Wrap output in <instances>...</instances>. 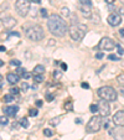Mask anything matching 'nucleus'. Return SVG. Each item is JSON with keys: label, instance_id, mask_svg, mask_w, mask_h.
Segmentation results:
<instances>
[{"label": "nucleus", "instance_id": "f257e3e1", "mask_svg": "<svg viewBox=\"0 0 124 140\" xmlns=\"http://www.w3.org/2000/svg\"><path fill=\"white\" fill-rule=\"evenodd\" d=\"M47 29L50 30V32L56 37H63L67 34L68 26L67 23L57 14H52L50 17H47Z\"/></svg>", "mask_w": 124, "mask_h": 140}, {"label": "nucleus", "instance_id": "f03ea898", "mask_svg": "<svg viewBox=\"0 0 124 140\" xmlns=\"http://www.w3.org/2000/svg\"><path fill=\"white\" fill-rule=\"evenodd\" d=\"M24 31H25L26 37L34 42H37V41L45 39V31L37 24H26L24 26Z\"/></svg>", "mask_w": 124, "mask_h": 140}, {"label": "nucleus", "instance_id": "7ed1b4c3", "mask_svg": "<svg viewBox=\"0 0 124 140\" xmlns=\"http://www.w3.org/2000/svg\"><path fill=\"white\" fill-rule=\"evenodd\" d=\"M68 31H70L71 39L73 41H82L87 34V31H88V27L85 24H73L70 26Z\"/></svg>", "mask_w": 124, "mask_h": 140}, {"label": "nucleus", "instance_id": "20e7f679", "mask_svg": "<svg viewBox=\"0 0 124 140\" xmlns=\"http://www.w3.org/2000/svg\"><path fill=\"white\" fill-rule=\"evenodd\" d=\"M97 94L99 95V98H102L103 101H107V102H115L117 98H118L117 90L114 89L113 87H111V86L101 87L99 89L97 90Z\"/></svg>", "mask_w": 124, "mask_h": 140}, {"label": "nucleus", "instance_id": "39448f33", "mask_svg": "<svg viewBox=\"0 0 124 140\" xmlns=\"http://www.w3.org/2000/svg\"><path fill=\"white\" fill-rule=\"evenodd\" d=\"M102 127V118L101 115H93L89 119V122L86 125V130L87 133H97L99 131V129Z\"/></svg>", "mask_w": 124, "mask_h": 140}, {"label": "nucleus", "instance_id": "423d86ee", "mask_svg": "<svg viewBox=\"0 0 124 140\" xmlns=\"http://www.w3.org/2000/svg\"><path fill=\"white\" fill-rule=\"evenodd\" d=\"M16 12L21 17H25L30 11V1L29 0H16L15 1Z\"/></svg>", "mask_w": 124, "mask_h": 140}, {"label": "nucleus", "instance_id": "0eeeda50", "mask_svg": "<svg viewBox=\"0 0 124 140\" xmlns=\"http://www.w3.org/2000/svg\"><path fill=\"white\" fill-rule=\"evenodd\" d=\"M0 21L4 25V27L8 29V30H11L14 26H16L15 17H12L10 14H6V12H1L0 14Z\"/></svg>", "mask_w": 124, "mask_h": 140}, {"label": "nucleus", "instance_id": "6e6552de", "mask_svg": "<svg viewBox=\"0 0 124 140\" xmlns=\"http://www.w3.org/2000/svg\"><path fill=\"white\" fill-rule=\"evenodd\" d=\"M117 44L114 42V40H112L111 37H103L99 42V50H103V51H112L115 48Z\"/></svg>", "mask_w": 124, "mask_h": 140}, {"label": "nucleus", "instance_id": "1a4fd4ad", "mask_svg": "<svg viewBox=\"0 0 124 140\" xmlns=\"http://www.w3.org/2000/svg\"><path fill=\"white\" fill-rule=\"evenodd\" d=\"M108 24L111 25V26H113V27H117V26H119L120 25V23H122V16L119 15L118 12H112V14H109L108 15V19H107Z\"/></svg>", "mask_w": 124, "mask_h": 140}, {"label": "nucleus", "instance_id": "9d476101", "mask_svg": "<svg viewBox=\"0 0 124 140\" xmlns=\"http://www.w3.org/2000/svg\"><path fill=\"white\" fill-rule=\"evenodd\" d=\"M98 110H99L101 117H108V115L111 114V106H109V102L102 99L101 103L98 104Z\"/></svg>", "mask_w": 124, "mask_h": 140}, {"label": "nucleus", "instance_id": "9b49d317", "mask_svg": "<svg viewBox=\"0 0 124 140\" xmlns=\"http://www.w3.org/2000/svg\"><path fill=\"white\" fill-rule=\"evenodd\" d=\"M109 134L112 135L114 139L124 140V127H117V128L109 130Z\"/></svg>", "mask_w": 124, "mask_h": 140}, {"label": "nucleus", "instance_id": "f8f14e48", "mask_svg": "<svg viewBox=\"0 0 124 140\" xmlns=\"http://www.w3.org/2000/svg\"><path fill=\"white\" fill-rule=\"evenodd\" d=\"M113 123L117 127H124V110H118L113 115Z\"/></svg>", "mask_w": 124, "mask_h": 140}, {"label": "nucleus", "instance_id": "ddd939ff", "mask_svg": "<svg viewBox=\"0 0 124 140\" xmlns=\"http://www.w3.org/2000/svg\"><path fill=\"white\" fill-rule=\"evenodd\" d=\"M3 112L8 117H15V114L19 112V107L17 106H8L3 108Z\"/></svg>", "mask_w": 124, "mask_h": 140}, {"label": "nucleus", "instance_id": "4468645a", "mask_svg": "<svg viewBox=\"0 0 124 140\" xmlns=\"http://www.w3.org/2000/svg\"><path fill=\"white\" fill-rule=\"evenodd\" d=\"M79 10H81V14L83 15V17H86V19H88V17L92 16V8H91V6L79 5Z\"/></svg>", "mask_w": 124, "mask_h": 140}, {"label": "nucleus", "instance_id": "2eb2a0df", "mask_svg": "<svg viewBox=\"0 0 124 140\" xmlns=\"http://www.w3.org/2000/svg\"><path fill=\"white\" fill-rule=\"evenodd\" d=\"M6 79H8V82L10 84H16L20 81V77L16 73H8L6 74Z\"/></svg>", "mask_w": 124, "mask_h": 140}, {"label": "nucleus", "instance_id": "dca6fc26", "mask_svg": "<svg viewBox=\"0 0 124 140\" xmlns=\"http://www.w3.org/2000/svg\"><path fill=\"white\" fill-rule=\"evenodd\" d=\"M61 119L62 117H55V118H52V119H50V125L51 127H57L58 124L61 123Z\"/></svg>", "mask_w": 124, "mask_h": 140}, {"label": "nucleus", "instance_id": "f3484780", "mask_svg": "<svg viewBox=\"0 0 124 140\" xmlns=\"http://www.w3.org/2000/svg\"><path fill=\"white\" fill-rule=\"evenodd\" d=\"M34 72L36 73V74H42V73L45 72V67H44L42 65H37V66L34 68Z\"/></svg>", "mask_w": 124, "mask_h": 140}, {"label": "nucleus", "instance_id": "a211bd4d", "mask_svg": "<svg viewBox=\"0 0 124 140\" xmlns=\"http://www.w3.org/2000/svg\"><path fill=\"white\" fill-rule=\"evenodd\" d=\"M12 101H14V95L10 94V93L3 97V102H4V103H11Z\"/></svg>", "mask_w": 124, "mask_h": 140}, {"label": "nucleus", "instance_id": "6ab92c4d", "mask_svg": "<svg viewBox=\"0 0 124 140\" xmlns=\"http://www.w3.org/2000/svg\"><path fill=\"white\" fill-rule=\"evenodd\" d=\"M63 107H65V110H66V112H72V110H73V106H72V102L71 101H67L65 103Z\"/></svg>", "mask_w": 124, "mask_h": 140}, {"label": "nucleus", "instance_id": "aec40b11", "mask_svg": "<svg viewBox=\"0 0 124 140\" xmlns=\"http://www.w3.org/2000/svg\"><path fill=\"white\" fill-rule=\"evenodd\" d=\"M19 123H20V125H21L23 128H25V129L29 128V120H27V118H21Z\"/></svg>", "mask_w": 124, "mask_h": 140}, {"label": "nucleus", "instance_id": "412c9836", "mask_svg": "<svg viewBox=\"0 0 124 140\" xmlns=\"http://www.w3.org/2000/svg\"><path fill=\"white\" fill-rule=\"evenodd\" d=\"M78 4L79 5H85V6H91L92 8V0H79L78 1Z\"/></svg>", "mask_w": 124, "mask_h": 140}, {"label": "nucleus", "instance_id": "4be33fe9", "mask_svg": "<svg viewBox=\"0 0 124 140\" xmlns=\"http://www.w3.org/2000/svg\"><path fill=\"white\" fill-rule=\"evenodd\" d=\"M44 76H42V74H36V76H35L34 77V81L35 82H36V83H42V82H44Z\"/></svg>", "mask_w": 124, "mask_h": 140}, {"label": "nucleus", "instance_id": "5701e85b", "mask_svg": "<svg viewBox=\"0 0 124 140\" xmlns=\"http://www.w3.org/2000/svg\"><path fill=\"white\" fill-rule=\"evenodd\" d=\"M61 12H62V15H63V16H70V15H71L70 9H68V8H66V6H63V8L61 9Z\"/></svg>", "mask_w": 124, "mask_h": 140}, {"label": "nucleus", "instance_id": "b1692460", "mask_svg": "<svg viewBox=\"0 0 124 140\" xmlns=\"http://www.w3.org/2000/svg\"><path fill=\"white\" fill-rule=\"evenodd\" d=\"M117 82H118L120 86H123V87H124V73L119 74L118 77H117Z\"/></svg>", "mask_w": 124, "mask_h": 140}, {"label": "nucleus", "instance_id": "393cba45", "mask_svg": "<svg viewBox=\"0 0 124 140\" xmlns=\"http://www.w3.org/2000/svg\"><path fill=\"white\" fill-rule=\"evenodd\" d=\"M37 113H39V110L35 109V108H30V109H29V114H30V117H36Z\"/></svg>", "mask_w": 124, "mask_h": 140}, {"label": "nucleus", "instance_id": "a878e982", "mask_svg": "<svg viewBox=\"0 0 124 140\" xmlns=\"http://www.w3.org/2000/svg\"><path fill=\"white\" fill-rule=\"evenodd\" d=\"M20 93V88H17V87H12V88H10V94L12 95H16Z\"/></svg>", "mask_w": 124, "mask_h": 140}, {"label": "nucleus", "instance_id": "bb28decb", "mask_svg": "<svg viewBox=\"0 0 124 140\" xmlns=\"http://www.w3.org/2000/svg\"><path fill=\"white\" fill-rule=\"evenodd\" d=\"M44 135L50 138V136L53 135V130H51V129H44Z\"/></svg>", "mask_w": 124, "mask_h": 140}, {"label": "nucleus", "instance_id": "cd10ccee", "mask_svg": "<svg viewBox=\"0 0 124 140\" xmlns=\"http://www.w3.org/2000/svg\"><path fill=\"white\" fill-rule=\"evenodd\" d=\"M9 123V119L6 117H0V125H6Z\"/></svg>", "mask_w": 124, "mask_h": 140}, {"label": "nucleus", "instance_id": "c85d7f7f", "mask_svg": "<svg viewBox=\"0 0 124 140\" xmlns=\"http://www.w3.org/2000/svg\"><path fill=\"white\" fill-rule=\"evenodd\" d=\"M25 72H26V69H25V68L20 67V66L17 67V69H16V74H20V76H23V74H24Z\"/></svg>", "mask_w": 124, "mask_h": 140}, {"label": "nucleus", "instance_id": "c756f323", "mask_svg": "<svg viewBox=\"0 0 124 140\" xmlns=\"http://www.w3.org/2000/svg\"><path fill=\"white\" fill-rule=\"evenodd\" d=\"M40 12H41V16L44 17V19H47V10H46V9H44V8H42V9H40Z\"/></svg>", "mask_w": 124, "mask_h": 140}, {"label": "nucleus", "instance_id": "7c9ffc66", "mask_svg": "<svg viewBox=\"0 0 124 140\" xmlns=\"http://www.w3.org/2000/svg\"><path fill=\"white\" fill-rule=\"evenodd\" d=\"M115 47H117V52L119 53V56L124 55V50H123V47H122V46H120V45H117Z\"/></svg>", "mask_w": 124, "mask_h": 140}, {"label": "nucleus", "instance_id": "2f4dec72", "mask_svg": "<svg viewBox=\"0 0 124 140\" xmlns=\"http://www.w3.org/2000/svg\"><path fill=\"white\" fill-rule=\"evenodd\" d=\"M53 76H55V78L56 79H60L62 77V73L60 72V69H56V71L53 72Z\"/></svg>", "mask_w": 124, "mask_h": 140}, {"label": "nucleus", "instance_id": "473e14b6", "mask_svg": "<svg viewBox=\"0 0 124 140\" xmlns=\"http://www.w3.org/2000/svg\"><path fill=\"white\" fill-rule=\"evenodd\" d=\"M89 110L92 113H97L98 112V106H97V104H92V106L89 107Z\"/></svg>", "mask_w": 124, "mask_h": 140}, {"label": "nucleus", "instance_id": "72a5a7b5", "mask_svg": "<svg viewBox=\"0 0 124 140\" xmlns=\"http://www.w3.org/2000/svg\"><path fill=\"white\" fill-rule=\"evenodd\" d=\"M10 65L11 66H20L21 62H20V60H12V61H10Z\"/></svg>", "mask_w": 124, "mask_h": 140}, {"label": "nucleus", "instance_id": "f704fd0d", "mask_svg": "<svg viewBox=\"0 0 124 140\" xmlns=\"http://www.w3.org/2000/svg\"><path fill=\"white\" fill-rule=\"evenodd\" d=\"M108 60H111V61H119V57L115 56V55H109L108 56Z\"/></svg>", "mask_w": 124, "mask_h": 140}, {"label": "nucleus", "instance_id": "c9c22d12", "mask_svg": "<svg viewBox=\"0 0 124 140\" xmlns=\"http://www.w3.org/2000/svg\"><path fill=\"white\" fill-rule=\"evenodd\" d=\"M29 87H30V86H29L27 83H25V82L21 83V90H24V92H26V90L29 89Z\"/></svg>", "mask_w": 124, "mask_h": 140}, {"label": "nucleus", "instance_id": "e433bc0d", "mask_svg": "<svg viewBox=\"0 0 124 140\" xmlns=\"http://www.w3.org/2000/svg\"><path fill=\"white\" fill-rule=\"evenodd\" d=\"M53 98H55V95L53 94H46V101L47 102H52L53 101Z\"/></svg>", "mask_w": 124, "mask_h": 140}, {"label": "nucleus", "instance_id": "4c0bfd02", "mask_svg": "<svg viewBox=\"0 0 124 140\" xmlns=\"http://www.w3.org/2000/svg\"><path fill=\"white\" fill-rule=\"evenodd\" d=\"M21 77H23V78H26V79H29V78H31L32 76H31V73L25 72V73H24V74H23V76H21Z\"/></svg>", "mask_w": 124, "mask_h": 140}, {"label": "nucleus", "instance_id": "58836bf2", "mask_svg": "<svg viewBox=\"0 0 124 140\" xmlns=\"http://www.w3.org/2000/svg\"><path fill=\"white\" fill-rule=\"evenodd\" d=\"M96 58H97V60H101V58H103V53H102V52H98V53L96 55Z\"/></svg>", "mask_w": 124, "mask_h": 140}, {"label": "nucleus", "instance_id": "ea45409f", "mask_svg": "<svg viewBox=\"0 0 124 140\" xmlns=\"http://www.w3.org/2000/svg\"><path fill=\"white\" fill-rule=\"evenodd\" d=\"M82 88H85V89H89V84L88 83H82Z\"/></svg>", "mask_w": 124, "mask_h": 140}, {"label": "nucleus", "instance_id": "a19ab883", "mask_svg": "<svg viewBox=\"0 0 124 140\" xmlns=\"http://www.w3.org/2000/svg\"><path fill=\"white\" fill-rule=\"evenodd\" d=\"M61 68H62V71H66L67 69V65L66 63H61Z\"/></svg>", "mask_w": 124, "mask_h": 140}, {"label": "nucleus", "instance_id": "79ce46f5", "mask_svg": "<svg viewBox=\"0 0 124 140\" xmlns=\"http://www.w3.org/2000/svg\"><path fill=\"white\" fill-rule=\"evenodd\" d=\"M10 36H17V37H20V34L19 32H10Z\"/></svg>", "mask_w": 124, "mask_h": 140}, {"label": "nucleus", "instance_id": "37998d69", "mask_svg": "<svg viewBox=\"0 0 124 140\" xmlns=\"http://www.w3.org/2000/svg\"><path fill=\"white\" fill-rule=\"evenodd\" d=\"M74 122H76V124H82V119H79V118H77V119H76Z\"/></svg>", "mask_w": 124, "mask_h": 140}, {"label": "nucleus", "instance_id": "c03bdc74", "mask_svg": "<svg viewBox=\"0 0 124 140\" xmlns=\"http://www.w3.org/2000/svg\"><path fill=\"white\" fill-rule=\"evenodd\" d=\"M6 48H5V46H0V52H5Z\"/></svg>", "mask_w": 124, "mask_h": 140}, {"label": "nucleus", "instance_id": "a18cd8bd", "mask_svg": "<svg viewBox=\"0 0 124 140\" xmlns=\"http://www.w3.org/2000/svg\"><path fill=\"white\" fill-rule=\"evenodd\" d=\"M36 106L41 107V106H42V101H36Z\"/></svg>", "mask_w": 124, "mask_h": 140}, {"label": "nucleus", "instance_id": "49530a36", "mask_svg": "<svg viewBox=\"0 0 124 140\" xmlns=\"http://www.w3.org/2000/svg\"><path fill=\"white\" fill-rule=\"evenodd\" d=\"M119 34H120V36L123 37L124 36V29H120V30H119Z\"/></svg>", "mask_w": 124, "mask_h": 140}, {"label": "nucleus", "instance_id": "de8ad7c7", "mask_svg": "<svg viewBox=\"0 0 124 140\" xmlns=\"http://www.w3.org/2000/svg\"><path fill=\"white\" fill-rule=\"evenodd\" d=\"M32 3H35V4H41V0H32Z\"/></svg>", "mask_w": 124, "mask_h": 140}, {"label": "nucleus", "instance_id": "09e8293b", "mask_svg": "<svg viewBox=\"0 0 124 140\" xmlns=\"http://www.w3.org/2000/svg\"><path fill=\"white\" fill-rule=\"evenodd\" d=\"M115 0H106V3H108V4H113Z\"/></svg>", "mask_w": 124, "mask_h": 140}, {"label": "nucleus", "instance_id": "8fccbe9b", "mask_svg": "<svg viewBox=\"0 0 124 140\" xmlns=\"http://www.w3.org/2000/svg\"><path fill=\"white\" fill-rule=\"evenodd\" d=\"M120 94L124 97V87H122V88H120Z\"/></svg>", "mask_w": 124, "mask_h": 140}, {"label": "nucleus", "instance_id": "3c124183", "mask_svg": "<svg viewBox=\"0 0 124 140\" xmlns=\"http://www.w3.org/2000/svg\"><path fill=\"white\" fill-rule=\"evenodd\" d=\"M3 65H4V62H3V61H1V60H0V67H1Z\"/></svg>", "mask_w": 124, "mask_h": 140}, {"label": "nucleus", "instance_id": "603ef678", "mask_svg": "<svg viewBox=\"0 0 124 140\" xmlns=\"http://www.w3.org/2000/svg\"><path fill=\"white\" fill-rule=\"evenodd\" d=\"M119 1H120V4H123L124 5V0H119Z\"/></svg>", "mask_w": 124, "mask_h": 140}, {"label": "nucleus", "instance_id": "864d4df0", "mask_svg": "<svg viewBox=\"0 0 124 140\" xmlns=\"http://www.w3.org/2000/svg\"><path fill=\"white\" fill-rule=\"evenodd\" d=\"M1 79H3V77H1V74H0V82H1Z\"/></svg>", "mask_w": 124, "mask_h": 140}, {"label": "nucleus", "instance_id": "5fc2aeb1", "mask_svg": "<svg viewBox=\"0 0 124 140\" xmlns=\"http://www.w3.org/2000/svg\"><path fill=\"white\" fill-rule=\"evenodd\" d=\"M122 12H123V14H124V10H122Z\"/></svg>", "mask_w": 124, "mask_h": 140}, {"label": "nucleus", "instance_id": "6e6d98bb", "mask_svg": "<svg viewBox=\"0 0 124 140\" xmlns=\"http://www.w3.org/2000/svg\"><path fill=\"white\" fill-rule=\"evenodd\" d=\"M0 140H3V139H1V136H0Z\"/></svg>", "mask_w": 124, "mask_h": 140}, {"label": "nucleus", "instance_id": "4d7b16f0", "mask_svg": "<svg viewBox=\"0 0 124 140\" xmlns=\"http://www.w3.org/2000/svg\"><path fill=\"white\" fill-rule=\"evenodd\" d=\"M55 140H58V139H55Z\"/></svg>", "mask_w": 124, "mask_h": 140}]
</instances>
